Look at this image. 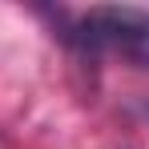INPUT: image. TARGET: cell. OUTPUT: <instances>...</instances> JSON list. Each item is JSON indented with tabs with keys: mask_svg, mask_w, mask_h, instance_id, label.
<instances>
[{
	"mask_svg": "<svg viewBox=\"0 0 149 149\" xmlns=\"http://www.w3.org/2000/svg\"><path fill=\"white\" fill-rule=\"evenodd\" d=\"M65 40L89 56H117L121 65L149 69V12L145 8H129V4L89 8L69 24Z\"/></svg>",
	"mask_w": 149,
	"mask_h": 149,
	"instance_id": "cell-1",
	"label": "cell"
}]
</instances>
